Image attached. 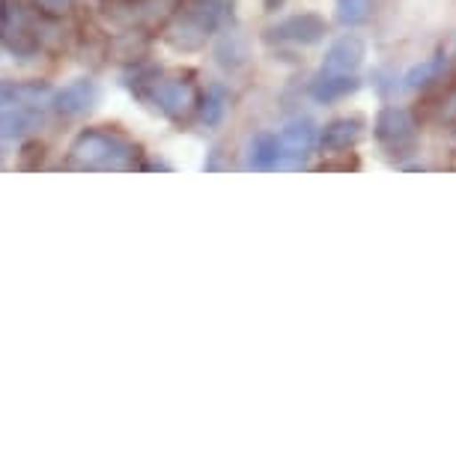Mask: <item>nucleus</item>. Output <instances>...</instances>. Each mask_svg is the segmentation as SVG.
I'll return each mask as SVG.
<instances>
[{
  "instance_id": "f257e3e1",
  "label": "nucleus",
  "mask_w": 456,
  "mask_h": 456,
  "mask_svg": "<svg viewBox=\"0 0 456 456\" xmlns=\"http://www.w3.org/2000/svg\"><path fill=\"white\" fill-rule=\"evenodd\" d=\"M143 150L123 132L110 128H84L69 143L66 167L72 170H137L141 167Z\"/></svg>"
},
{
  "instance_id": "f03ea898",
  "label": "nucleus",
  "mask_w": 456,
  "mask_h": 456,
  "mask_svg": "<svg viewBox=\"0 0 456 456\" xmlns=\"http://www.w3.org/2000/svg\"><path fill=\"white\" fill-rule=\"evenodd\" d=\"M221 24V4L218 0H179V6L170 12V21L165 24V42L176 51H200L212 33Z\"/></svg>"
},
{
  "instance_id": "7ed1b4c3",
  "label": "nucleus",
  "mask_w": 456,
  "mask_h": 456,
  "mask_svg": "<svg viewBox=\"0 0 456 456\" xmlns=\"http://www.w3.org/2000/svg\"><path fill=\"white\" fill-rule=\"evenodd\" d=\"M45 48L39 15L24 0H0V51L19 63H33Z\"/></svg>"
},
{
  "instance_id": "20e7f679",
  "label": "nucleus",
  "mask_w": 456,
  "mask_h": 456,
  "mask_svg": "<svg viewBox=\"0 0 456 456\" xmlns=\"http://www.w3.org/2000/svg\"><path fill=\"white\" fill-rule=\"evenodd\" d=\"M137 99L152 105L161 117L183 119L197 110L200 93L188 75H156V78L137 84Z\"/></svg>"
},
{
  "instance_id": "39448f33",
  "label": "nucleus",
  "mask_w": 456,
  "mask_h": 456,
  "mask_svg": "<svg viewBox=\"0 0 456 456\" xmlns=\"http://www.w3.org/2000/svg\"><path fill=\"white\" fill-rule=\"evenodd\" d=\"M373 134H376V143L382 146L388 156H406L418 143V123H415V117H411V110L388 105L379 110V117L373 123Z\"/></svg>"
},
{
  "instance_id": "423d86ee",
  "label": "nucleus",
  "mask_w": 456,
  "mask_h": 456,
  "mask_svg": "<svg viewBox=\"0 0 456 456\" xmlns=\"http://www.w3.org/2000/svg\"><path fill=\"white\" fill-rule=\"evenodd\" d=\"M99 102H102L99 81L75 78L51 96V108H54V114H60V117L75 119V117H84V114H90V110H96Z\"/></svg>"
},
{
  "instance_id": "0eeeda50",
  "label": "nucleus",
  "mask_w": 456,
  "mask_h": 456,
  "mask_svg": "<svg viewBox=\"0 0 456 456\" xmlns=\"http://www.w3.org/2000/svg\"><path fill=\"white\" fill-rule=\"evenodd\" d=\"M329 24H325L322 15L316 12H296V15H287L283 21H278L274 28L269 30V39L272 42H289V45H316Z\"/></svg>"
},
{
  "instance_id": "6e6552de",
  "label": "nucleus",
  "mask_w": 456,
  "mask_h": 456,
  "mask_svg": "<svg viewBox=\"0 0 456 456\" xmlns=\"http://www.w3.org/2000/svg\"><path fill=\"white\" fill-rule=\"evenodd\" d=\"M45 123L48 117L39 105L0 108V141H24V137L42 132Z\"/></svg>"
},
{
  "instance_id": "1a4fd4ad",
  "label": "nucleus",
  "mask_w": 456,
  "mask_h": 456,
  "mask_svg": "<svg viewBox=\"0 0 456 456\" xmlns=\"http://www.w3.org/2000/svg\"><path fill=\"white\" fill-rule=\"evenodd\" d=\"M367 57V42L358 33H343L340 39L331 42V48L325 51L322 69L320 72H334V75H355L361 63Z\"/></svg>"
},
{
  "instance_id": "9d476101",
  "label": "nucleus",
  "mask_w": 456,
  "mask_h": 456,
  "mask_svg": "<svg viewBox=\"0 0 456 456\" xmlns=\"http://www.w3.org/2000/svg\"><path fill=\"white\" fill-rule=\"evenodd\" d=\"M278 143H281V156L289 161H301L314 152V146L320 143V132H316L314 119H292L278 132Z\"/></svg>"
},
{
  "instance_id": "9b49d317",
  "label": "nucleus",
  "mask_w": 456,
  "mask_h": 456,
  "mask_svg": "<svg viewBox=\"0 0 456 456\" xmlns=\"http://www.w3.org/2000/svg\"><path fill=\"white\" fill-rule=\"evenodd\" d=\"M361 134H364V119L361 117H338L322 128L320 143H322V150L340 152V150H349Z\"/></svg>"
},
{
  "instance_id": "f8f14e48",
  "label": "nucleus",
  "mask_w": 456,
  "mask_h": 456,
  "mask_svg": "<svg viewBox=\"0 0 456 456\" xmlns=\"http://www.w3.org/2000/svg\"><path fill=\"white\" fill-rule=\"evenodd\" d=\"M361 87L355 75H334V72H320L311 84V96L320 102V105H331V102H340L352 96Z\"/></svg>"
},
{
  "instance_id": "ddd939ff",
  "label": "nucleus",
  "mask_w": 456,
  "mask_h": 456,
  "mask_svg": "<svg viewBox=\"0 0 456 456\" xmlns=\"http://www.w3.org/2000/svg\"><path fill=\"white\" fill-rule=\"evenodd\" d=\"M51 96L45 81H0V108L10 105H45Z\"/></svg>"
},
{
  "instance_id": "4468645a",
  "label": "nucleus",
  "mask_w": 456,
  "mask_h": 456,
  "mask_svg": "<svg viewBox=\"0 0 456 456\" xmlns=\"http://www.w3.org/2000/svg\"><path fill=\"white\" fill-rule=\"evenodd\" d=\"M283 161L281 156V143H278V134H269V132H260L251 137L245 150V167L248 170H272L278 167Z\"/></svg>"
},
{
  "instance_id": "2eb2a0df",
  "label": "nucleus",
  "mask_w": 456,
  "mask_h": 456,
  "mask_svg": "<svg viewBox=\"0 0 456 456\" xmlns=\"http://www.w3.org/2000/svg\"><path fill=\"white\" fill-rule=\"evenodd\" d=\"M227 108H230V96L221 84H209L200 93V102H197V114H200V123L206 126H218L227 117Z\"/></svg>"
},
{
  "instance_id": "dca6fc26",
  "label": "nucleus",
  "mask_w": 456,
  "mask_h": 456,
  "mask_svg": "<svg viewBox=\"0 0 456 456\" xmlns=\"http://www.w3.org/2000/svg\"><path fill=\"white\" fill-rule=\"evenodd\" d=\"M442 72H444V57L436 54V57H427V60H420V63L411 66L409 72L403 75V84H406L409 90H424L433 81L442 78Z\"/></svg>"
},
{
  "instance_id": "f3484780",
  "label": "nucleus",
  "mask_w": 456,
  "mask_h": 456,
  "mask_svg": "<svg viewBox=\"0 0 456 456\" xmlns=\"http://www.w3.org/2000/svg\"><path fill=\"white\" fill-rule=\"evenodd\" d=\"M373 12V0H334V15L343 28H358Z\"/></svg>"
},
{
  "instance_id": "a211bd4d",
  "label": "nucleus",
  "mask_w": 456,
  "mask_h": 456,
  "mask_svg": "<svg viewBox=\"0 0 456 456\" xmlns=\"http://www.w3.org/2000/svg\"><path fill=\"white\" fill-rule=\"evenodd\" d=\"M215 54H218V63H221V66L236 69V66H242V63H245L248 51H245L242 37H239V33H230V37H224V39H221V45L215 48Z\"/></svg>"
},
{
  "instance_id": "6ab92c4d",
  "label": "nucleus",
  "mask_w": 456,
  "mask_h": 456,
  "mask_svg": "<svg viewBox=\"0 0 456 456\" xmlns=\"http://www.w3.org/2000/svg\"><path fill=\"white\" fill-rule=\"evenodd\" d=\"M37 6L45 15H66L72 10V0H37Z\"/></svg>"
},
{
  "instance_id": "aec40b11",
  "label": "nucleus",
  "mask_w": 456,
  "mask_h": 456,
  "mask_svg": "<svg viewBox=\"0 0 456 456\" xmlns=\"http://www.w3.org/2000/svg\"><path fill=\"white\" fill-rule=\"evenodd\" d=\"M0 167H4V150H0Z\"/></svg>"
},
{
  "instance_id": "412c9836",
  "label": "nucleus",
  "mask_w": 456,
  "mask_h": 456,
  "mask_svg": "<svg viewBox=\"0 0 456 456\" xmlns=\"http://www.w3.org/2000/svg\"><path fill=\"white\" fill-rule=\"evenodd\" d=\"M453 146H456V137H453Z\"/></svg>"
}]
</instances>
